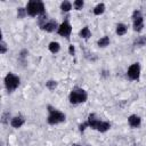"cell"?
Instances as JSON below:
<instances>
[{"mask_svg":"<svg viewBox=\"0 0 146 146\" xmlns=\"http://www.w3.org/2000/svg\"><path fill=\"white\" fill-rule=\"evenodd\" d=\"M48 112H49V115H48V123L51 124V125H55V124H58V123H62L65 121V114L62 113L60 111L54 108L52 106H48Z\"/></svg>","mask_w":146,"mask_h":146,"instance_id":"3","label":"cell"},{"mask_svg":"<svg viewBox=\"0 0 146 146\" xmlns=\"http://www.w3.org/2000/svg\"><path fill=\"white\" fill-rule=\"evenodd\" d=\"M104 10H105V5L104 3H98L94 9V14L95 15H100V14L104 13Z\"/></svg>","mask_w":146,"mask_h":146,"instance_id":"15","label":"cell"},{"mask_svg":"<svg viewBox=\"0 0 146 146\" xmlns=\"http://www.w3.org/2000/svg\"><path fill=\"white\" fill-rule=\"evenodd\" d=\"M60 9L63 11H68L72 9V3L70 1H63L62 5H60Z\"/></svg>","mask_w":146,"mask_h":146,"instance_id":"18","label":"cell"},{"mask_svg":"<svg viewBox=\"0 0 146 146\" xmlns=\"http://www.w3.org/2000/svg\"><path fill=\"white\" fill-rule=\"evenodd\" d=\"M24 122H25V120H24L23 116H15V117L11 119L10 124H11L13 128H16L17 129V128H21L24 124Z\"/></svg>","mask_w":146,"mask_h":146,"instance_id":"10","label":"cell"},{"mask_svg":"<svg viewBox=\"0 0 146 146\" xmlns=\"http://www.w3.org/2000/svg\"><path fill=\"white\" fill-rule=\"evenodd\" d=\"M128 122H129V124H130V127H132V128H138L139 125H140V117L138 116V115H130L129 117H128Z\"/></svg>","mask_w":146,"mask_h":146,"instance_id":"11","label":"cell"},{"mask_svg":"<svg viewBox=\"0 0 146 146\" xmlns=\"http://www.w3.org/2000/svg\"><path fill=\"white\" fill-rule=\"evenodd\" d=\"M71 32H72V26H71V24L68 23L67 19H65V21L58 26V30H57V33H58L59 35L66 38V39L70 38Z\"/></svg>","mask_w":146,"mask_h":146,"instance_id":"7","label":"cell"},{"mask_svg":"<svg viewBox=\"0 0 146 146\" xmlns=\"http://www.w3.org/2000/svg\"><path fill=\"white\" fill-rule=\"evenodd\" d=\"M41 29L42 30H46L47 32H52L55 31L56 29L58 30V25H57V22L54 21V19H47L42 25H41Z\"/></svg>","mask_w":146,"mask_h":146,"instance_id":"9","label":"cell"},{"mask_svg":"<svg viewBox=\"0 0 146 146\" xmlns=\"http://www.w3.org/2000/svg\"><path fill=\"white\" fill-rule=\"evenodd\" d=\"M87 97H88V95H87V92L83 90V89H81V88H75V89H73L72 91H71V94H70V102L72 103V104H80V103H83V102H86L87 100Z\"/></svg>","mask_w":146,"mask_h":146,"instance_id":"4","label":"cell"},{"mask_svg":"<svg viewBox=\"0 0 146 146\" xmlns=\"http://www.w3.org/2000/svg\"><path fill=\"white\" fill-rule=\"evenodd\" d=\"M26 13L30 16H38V15H44V5L41 1H29L26 5Z\"/></svg>","mask_w":146,"mask_h":146,"instance_id":"2","label":"cell"},{"mask_svg":"<svg viewBox=\"0 0 146 146\" xmlns=\"http://www.w3.org/2000/svg\"><path fill=\"white\" fill-rule=\"evenodd\" d=\"M127 75L130 80H138L139 75H140V65L138 63H135V64L130 65V67L128 68Z\"/></svg>","mask_w":146,"mask_h":146,"instance_id":"8","label":"cell"},{"mask_svg":"<svg viewBox=\"0 0 146 146\" xmlns=\"http://www.w3.org/2000/svg\"><path fill=\"white\" fill-rule=\"evenodd\" d=\"M87 124H88V127H90V128H92V129H95V130H97L99 132H105L111 128V124L108 122L98 120L95 114H90L89 115V117L87 120Z\"/></svg>","mask_w":146,"mask_h":146,"instance_id":"1","label":"cell"},{"mask_svg":"<svg viewBox=\"0 0 146 146\" xmlns=\"http://www.w3.org/2000/svg\"><path fill=\"white\" fill-rule=\"evenodd\" d=\"M127 31H128L127 25H124L122 23L117 24V26H116V33H117V35H124L127 33Z\"/></svg>","mask_w":146,"mask_h":146,"instance_id":"12","label":"cell"},{"mask_svg":"<svg viewBox=\"0 0 146 146\" xmlns=\"http://www.w3.org/2000/svg\"><path fill=\"white\" fill-rule=\"evenodd\" d=\"M82 146H83V145H82ZM84 146H90V145H84Z\"/></svg>","mask_w":146,"mask_h":146,"instance_id":"25","label":"cell"},{"mask_svg":"<svg viewBox=\"0 0 146 146\" xmlns=\"http://www.w3.org/2000/svg\"><path fill=\"white\" fill-rule=\"evenodd\" d=\"M48 48H49V50H50L52 54H56V52H58V51H59L60 46H59V43H58V42L52 41V42H50V43H49Z\"/></svg>","mask_w":146,"mask_h":146,"instance_id":"14","label":"cell"},{"mask_svg":"<svg viewBox=\"0 0 146 146\" xmlns=\"http://www.w3.org/2000/svg\"><path fill=\"white\" fill-rule=\"evenodd\" d=\"M26 55H27V50H22V52H21V55H19V59H21V60H24L25 57H26Z\"/></svg>","mask_w":146,"mask_h":146,"instance_id":"23","label":"cell"},{"mask_svg":"<svg viewBox=\"0 0 146 146\" xmlns=\"http://www.w3.org/2000/svg\"><path fill=\"white\" fill-rule=\"evenodd\" d=\"M146 44V36H139L135 40V46H138V47H143Z\"/></svg>","mask_w":146,"mask_h":146,"instance_id":"17","label":"cell"},{"mask_svg":"<svg viewBox=\"0 0 146 146\" xmlns=\"http://www.w3.org/2000/svg\"><path fill=\"white\" fill-rule=\"evenodd\" d=\"M108 43H110V38L108 36H103V38H100L98 40V46L102 47V48L108 46Z\"/></svg>","mask_w":146,"mask_h":146,"instance_id":"16","label":"cell"},{"mask_svg":"<svg viewBox=\"0 0 146 146\" xmlns=\"http://www.w3.org/2000/svg\"><path fill=\"white\" fill-rule=\"evenodd\" d=\"M26 14H27L26 13V9H24V8H18L17 9V17L18 18H23Z\"/></svg>","mask_w":146,"mask_h":146,"instance_id":"21","label":"cell"},{"mask_svg":"<svg viewBox=\"0 0 146 146\" xmlns=\"http://www.w3.org/2000/svg\"><path fill=\"white\" fill-rule=\"evenodd\" d=\"M5 86L9 92L14 91L19 86V78L13 73H8L5 78Z\"/></svg>","mask_w":146,"mask_h":146,"instance_id":"5","label":"cell"},{"mask_svg":"<svg viewBox=\"0 0 146 146\" xmlns=\"http://www.w3.org/2000/svg\"><path fill=\"white\" fill-rule=\"evenodd\" d=\"M7 51V44H6V42L2 40L1 41V54H5Z\"/></svg>","mask_w":146,"mask_h":146,"instance_id":"22","label":"cell"},{"mask_svg":"<svg viewBox=\"0 0 146 146\" xmlns=\"http://www.w3.org/2000/svg\"><path fill=\"white\" fill-rule=\"evenodd\" d=\"M80 36L83 38V39H89L91 36V32H90V30H89L88 26L82 27V30L80 31Z\"/></svg>","mask_w":146,"mask_h":146,"instance_id":"13","label":"cell"},{"mask_svg":"<svg viewBox=\"0 0 146 146\" xmlns=\"http://www.w3.org/2000/svg\"><path fill=\"white\" fill-rule=\"evenodd\" d=\"M73 6H74V8H75L76 10H80V9H82V7H83V1H82V0H76V1H74Z\"/></svg>","mask_w":146,"mask_h":146,"instance_id":"20","label":"cell"},{"mask_svg":"<svg viewBox=\"0 0 146 146\" xmlns=\"http://www.w3.org/2000/svg\"><path fill=\"white\" fill-rule=\"evenodd\" d=\"M46 86H47V88L49 90H55V88L57 87V82L54 81V80H49V81L46 82Z\"/></svg>","mask_w":146,"mask_h":146,"instance_id":"19","label":"cell"},{"mask_svg":"<svg viewBox=\"0 0 146 146\" xmlns=\"http://www.w3.org/2000/svg\"><path fill=\"white\" fill-rule=\"evenodd\" d=\"M68 51H70V54H71V55H74V52H75V49H74V46H73V44H71V46H70V48H68Z\"/></svg>","mask_w":146,"mask_h":146,"instance_id":"24","label":"cell"},{"mask_svg":"<svg viewBox=\"0 0 146 146\" xmlns=\"http://www.w3.org/2000/svg\"><path fill=\"white\" fill-rule=\"evenodd\" d=\"M132 25H133V30L136 32H140L144 27V18L141 16L140 10H135L132 14Z\"/></svg>","mask_w":146,"mask_h":146,"instance_id":"6","label":"cell"}]
</instances>
